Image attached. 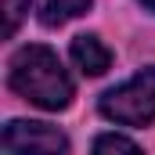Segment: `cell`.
Here are the masks:
<instances>
[{
    "label": "cell",
    "mask_w": 155,
    "mask_h": 155,
    "mask_svg": "<svg viewBox=\"0 0 155 155\" xmlns=\"http://www.w3.org/2000/svg\"><path fill=\"white\" fill-rule=\"evenodd\" d=\"M141 4H144V7H148V11L155 15V0H141Z\"/></svg>",
    "instance_id": "obj_8"
},
{
    "label": "cell",
    "mask_w": 155,
    "mask_h": 155,
    "mask_svg": "<svg viewBox=\"0 0 155 155\" xmlns=\"http://www.w3.org/2000/svg\"><path fill=\"white\" fill-rule=\"evenodd\" d=\"M29 4H33V0H4V15H7V22H4V33H7V36H15V33H18L22 18L29 15Z\"/></svg>",
    "instance_id": "obj_7"
},
{
    "label": "cell",
    "mask_w": 155,
    "mask_h": 155,
    "mask_svg": "<svg viewBox=\"0 0 155 155\" xmlns=\"http://www.w3.org/2000/svg\"><path fill=\"white\" fill-rule=\"evenodd\" d=\"M101 116L119 123V126H144L155 119V65L141 69L137 76H130L126 83H119L112 90L101 94L97 101Z\"/></svg>",
    "instance_id": "obj_2"
},
{
    "label": "cell",
    "mask_w": 155,
    "mask_h": 155,
    "mask_svg": "<svg viewBox=\"0 0 155 155\" xmlns=\"http://www.w3.org/2000/svg\"><path fill=\"white\" fill-rule=\"evenodd\" d=\"M72 61H76V69H83L87 76H105L108 65H112V51L101 43V36L83 33V36L72 40Z\"/></svg>",
    "instance_id": "obj_4"
},
{
    "label": "cell",
    "mask_w": 155,
    "mask_h": 155,
    "mask_svg": "<svg viewBox=\"0 0 155 155\" xmlns=\"http://www.w3.org/2000/svg\"><path fill=\"white\" fill-rule=\"evenodd\" d=\"M94 152L105 155V152H141L137 148V141H130V137H123V134H101L97 141H94Z\"/></svg>",
    "instance_id": "obj_6"
},
{
    "label": "cell",
    "mask_w": 155,
    "mask_h": 155,
    "mask_svg": "<svg viewBox=\"0 0 155 155\" xmlns=\"http://www.w3.org/2000/svg\"><path fill=\"white\" fill-rule=\"evenodd\" d=\"M7 83L18 97L33 101L47 112H61L72 101V76L65 72L61 58L43 43H25L15 51L7 65Z\"/></svg>",
    "instance_id": "obj_1"
},
{
    "label": "cell",
    "mask_w": 155,
    "mask_h": 155,
    "mask_svg": "<svg viewBox=\"0 0 155 155\" xmlns=\"http://www.w3.org/2000/svg\"><path fill=\"white\" fill-rule=\"evenodd\" d=\"M0 148L4 152H36V155H58L69 152V137L58 126L33 123V119H11L0 134Z\"/></svg>",
    "instance_id": "obj_3"
},
{
    "label": "cell",
    "mask_w": 155,
    "mask_h": 155,
    "mask_svg": "<svg viewBox=\"0 0 155 155\" xmlns=\"http://www.w3.org/2000/svg\"><path fill=\"white\" fill-rule=\"evenodd\" d=\"M94 0H43V22L47 25H65L79 15L90 11Z\"/></svg>",
    "instance_id": "obj_5"
}]
</instances>
